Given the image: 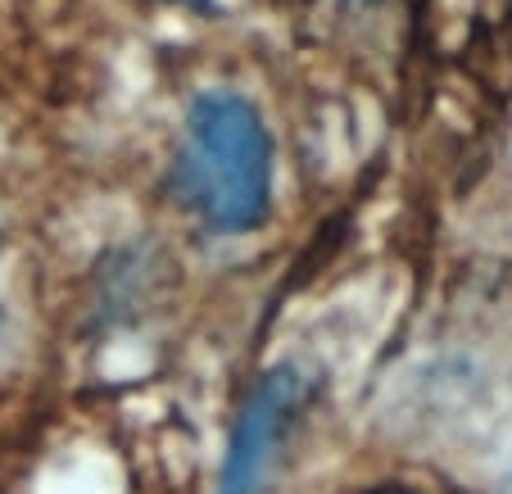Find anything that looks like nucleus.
Here are the masks:
<instances>
[{"mask_svg":"<svg viewBox=\"0 0 512 494\" xmlns=\"http://www.w3.org/2000/svg\"><path fill=\"white\" fill-rule=\"evenodd\" d=\"M173 191L209 232L241 236L268 223L272 132L250 96L218 87L191 100Z\"/></svg>","mask_w":512,"mask_h":494,"instance_id":"1","label":"nucleus"},{"mask_svg":"<svg viewBox=\"0 0 512 494\" xmlns=\"http://www.w3.org/2000/svg\"><path fill=\"white\" fill-rule=\"evenodd\" d=\"M309 404V377L295 363L268 368L245 395L241 413L227 436V454L218 467V494H259L272 458H277L286 431L295 427L300 408Z\"/></svg>","mask_w":512,"mask_h":494,"instance_id":"2","label":"nucleus"}]
</instances>
